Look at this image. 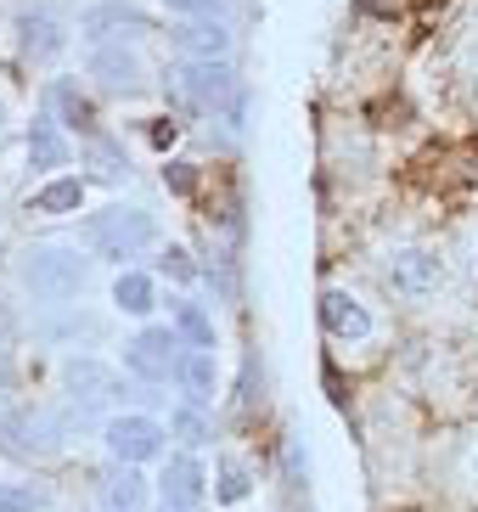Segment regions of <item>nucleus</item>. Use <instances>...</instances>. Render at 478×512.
Returning <instances> with one entry per match:
<instances>
[{
    "label": "nucleus",
    "mask_w": 478,
    "mask_h": 512,
    "mask_svg": "<svg viewBox=\"0 0 478 512\" xmlns=\"http://www.w3.org/2000/svg\"><path fill=\"white\" fill-rule=\"evenodd\" d=\"M23 287L45 304H68L90 287V259H79L68 242H34L23 254Z\"/></svg>",
    "instance_id": "1"
},
{
    "label": "nucleus",
    "mask_w": 478,
    "mask_h": 512,
    "mask_svg": "<svg viewBox=\"0 0 478 512\" xmlns=\"http://www.w3.org/2000/svg\"><path fill=\"white\" fill-rule=\"evenodd\" d=\"M85 242L96 259H113V265H124V259H135L141 248H152L158 242V220H152L147 209H102L85 220Z\"/></svg>",
    "instance_id": "2"
},
{
    "label": "nucleus",
    "mask_w": 478,
    "mask_h": 512,
    "mask_svg": "<svg viewBox=\"0 0 478 512\" xmlns=\"http://www.w3.org/2000/svg\"><path fill=\"white\" fill-rule=\"evenodd\" d=\"M180 91H186V102L203 107V113H231V119H242V96H237V74H231V62H180L175 68Z\"/></svg>",
    "instance_id": "3"
},
{
    "label": "nucleus",
    "mask_w": 478,
    "mask_h": 512,
    "mask_svg": "<svg viewBox=\"0 0 478 512\" xmlns=\"http://www.w3.org/2000/svg\"><path fill=\"white\" fill-rule=\"evenodd\" d=\"M124 366H130L141 383H169L180 372V344H175V327H147L135 332L124 344Z\"/></svg>",
    "instance_id": "4"
},
{
    "label": "nucleus",
    "mask_w": 478,
    "mask_h": 512,
    "mask_svg": "<svg viewBox=\"0 0 478 512\" xmlns=\"http://www.w3.org/2000/svg\"><path fill=\"white\" fill-rule=\"evenodd\" d=\"M107 451H113V462H152V456H164V428L152 417H113L102 428Z\"/></svg>",
    "instance_id": "5"
},
{
    "label": "nucleus",
    "mask_w": 478,
    "mask_h": 512,
    "mask_svg": "<svg viewBox=\"0 0 478 512\" xmlns=\"http://www.w3.org/2000/svg\"><path fill=\"white\" fill-rule=\"evenodd\" d=\"M119 394H124V383L107 372L102 361H68V400L79 406V417H85V411L113 406Z\"/></svg>",
    "instance_id": "6"
},
{
    "label": "nucleus",
    "mask_w": 478,
    "mask_h": 512,
    "mask_svg": "<svg viewBox=\"0 0 478 512\" xmlns=\"http://www.w3.org/2000/svg\"><path fill=\"white\" fill-rule=\"evenodd\" d=\"M90 79L113 96L141 91V62L135 51H124V40H107V46H90Z\"/></svg>",
    "instance_id": "7"
},
{
    "label": "nucleus",
    "mask_w": 478,
    "mask_h": 512,
    "mask_svg": "<svg viewBox=\"0 0 478 512\" xmlns=\"http://www.w3.org/2000/svg\"><path fill=\"white\" fill-rule=\"evenodd\" d=\"M439 276H445V265H439V254H428V248H400V254L389 259V282L405 299H428L439 287Z\"/></svg>",
    "instance_id": "8"
},
{
    "label": "nucleus",
    "mask_w": 478,
    "mask_h": 512,
    "mask_svg": "<svg viewBox=\"0 0 478 512\" xmlns=\"http://www.w3.org/2000/svg\"><path fill=\"white\" fill-rule=\"evenodd\" d=\"M175 51L186 62H225L231 57V29H225V17H192V23H180Z\"/></svg>",
    "instance_id": "9"
},
{
    "label": "nucleus",
    "mask_w": 478,
    "mask_h": 512,
    "mask_svg": "<svg viewBox=\"0 0 478 512\" xmlns=\"http://www.w3.org/2000/svg\"><path fill=\"white\" fill-rule=\"evenodd\" d=\"M0 439L23 456H51L62 434L40 417V411H6V417H0Z\"/></svg>",
    "instance_id": "10"
},
{
    "label": "nucleus",
    "mask_w": 478,
    "mask_h": 512,
    "mask_svg": "<svg viewBox=\"0 0 478 512\" xmlns=\"http://www.w3.org/2000/svg\"><path fill=\"white\" fill-rule=\"evenodd\" d=\"M147 12H135V6H124V0H107V6H90L85 12V34L96 40V46H107V40H130V34H147Z\"/></svg>",
    "instance_id": "11"
},
{
    "label": "nucleus",
    "mask_w": 478,
    "mask_h": 512,
    "mask_svg": "<svg viewBox=\"0 0 478 512\" xmlns=\"http://www.w3.org/2000/svg\"><path fill=\"white\" fill-rule=\"evenodd\" d=\"M158 490H164V507L169 512H192L197 501H203V467H197V456H169L164 479H158Z\"/></svg>",
    "instance_id": "12"
},
{
    "label": "nucleus",
    "mask_w": 478,
    "mask_h": 512,
    "mask_svg": "<svg viewBox=\"0 0 478 512\" xmlns=\"http://www.w3.org/2000/svg\"><path fill=\"white\" fill-rule=\"evenodd\" d=\"M96 496H102L107 512H141L147 507V479H141L130 462H113L102 479H96Z\"/></svg>",
    "instance_id": "13"
},
{
    "label": "nucleus",
    "mask_w": 478,
    "mask_h": 512,
    "mask_svg": "<svg viewBox=\"0 0 478 512\" xmlns=\"http://www.w3.org/2000/svg\"><path fill=\"white\" fill-rule=\"evenodd\" d=\"M321 327H327L332 338H344V344L349 338H372V316L349 299L344 287H327V293H321Z\"/></svg>",
    "instance_id": "14"
},
{
    "label": "nucleus",
    "mask_w": 478,
    "mask_h": 512,
    "mask_svg": "<svg viewBox=\"0 0 478 512\" xmlns=\"http://www.w3.org/2000/svg\"><path fill=\"white\" fill-rule=\"evenodd\" d=\"M85 169H90V181H102V186H119L130 175L124 147L113 136H102V130H90V141H85Z\"/></svg>",
    "instance_id": "15"
},
{
    "label": "nucleus",
    "mask_w": 478,
    "mask_h": 512,
    "mask_svg": "<svg viewBox=\"0 0 478 512\" xmlns=\"http://www.w3.org/2000/svg\"><path fill=\"white\" fill-rule=\"evenodd\" d=\"M17 34H23V51H29L34 62L57 57V51L68 46V34H62V23H57L51 12H29L23 23H17Z\"/></svg>",
    "instance_id": "16"
},
{
    "label": "nucleus",
    "mask_w": 478,
    "mask_h": 512,
    "mask_svg": "<svg viewBox=\"0 0 478 512\" xmlns=\"http://www.w3.org/2000/svg\"><path fill=\"white\" fill-rule=\"evenodd\" d=\"M175 377H180V389H186V400L203 406V400L214 394V355H209V349H186Z\"/></svg>",
    "instance_id": "17"
},
{
    "label": "nucleus",
    "mask_w": 478,
    "mask_h": 512,
    "mask_svg": "<svg viewBox=\"0 0 478 512\" xmlns=\"http://www.w3.org/2000/svg\"><path fill=\"white\" fill-rule=\"evenodd\" d=\"M29 158H34V169H62V164H68V141L57 136V119H34Z\"/></svg>",
    "instance_id": "18"
},
{
    "label": "nucleus",
    "mask_w": 478,
    "mask_h": 512,
    "mask_svg": "<svg viewBox=\"0 0 478 512\" xmlns=\"http://www.w3.org/2000/svg\"><path fill=\"white\" fill-rule=\"evenodd\" d=\"M113 304H119L124 316H152L158 293H152V282H147L141 271H124L119 282H113Z\"/></svg>",
    "instance_id": "19"
},
{
    "label": "nucleus",
    "mask_w": 478,
    "mask_h": 512,
    "mask_svg": "<svg viewBox=\"0 0 478 512\" xmlns=\"http://www.w3.org/2000/svg\"><path fill=\"white\" fill-rule=\"evenodd\" d=\"M175 332L192 349H214V321L203 316V304H192V299H175Z\"/></svg>",
    "instance_id": "20"
},
{
    "label": "nucleus",
    "mask_w": 478,
    "mask_h": 512,
    "mask_svg": "<svg viewBox=\"0 0 478 512\" xmlns=\"http://www.w3.org/2000/svg\"><path fill=\"white\" fill-rule=\"evenodd\" d=\"M85 203V181H51L34 192V214H74Z\"/></svg>",
    "instance_id": "21"
},
{
    "label": "nucleus",
    "mask_w": 478,
    "mask_h": 512,
    "mask_svg": "<svg viewBox=\"0 0 478 512\" xmlns=\"http://www.w3.org/2000/svg\"><path fill=\"white\" fill-rule=\"evenodd\" d=\"M248 490H254V479H248V467L237 462V456H220V473H214V496L220 501H248Z\"/></svg>",
    "instance_id": "22"
},
{
    "label": "nucleus",
    "mask_w": 478,
    "mask_h": 512,
    "mask_svg": "<svg viewBox=\"0 0 478 512\" xmlns=\"http://www.w3.org/2000/svg\"><path fill=\"white\" fill-rule=\"evenodd\" d=\"M51 102L62 107V119L74 124V130H90V124H96V113H90V102L79 96L74 79H57V85H51Z\"/></svg>",
    "instance_id": "23"
},
{
    "label": "nucleus",
    "mask_w": 478,
    "mask_h": 512,
    "mask_svg": "<svg viewBox=\"0 0 478 512\" xmlns=\"http://www.w3.org/2000/svg\"><path fill=\"white\" fill-rule=\"evenodd\" d=\"M169 428H175V439H186V445H203V439H209V422H203L197 406H180L175 417H169Z\"/></svg>",
    "instance_id": "24"
},
{
    "label": "nucleus",
    "mask_w": 478,
    "mask_h": 512,
    "mask_svg": "<svg viewBox=\"0 0 478 512\" xmlns=\"http://www.w3.org/2000/svg\"><path fill=\"white\" fill-rule=\"evenodd\" d=\"M45 496L34 484H0V512H40Z\"/></svg>",
    "instance_id": "25"
},
{
    "label": "nucleus",
    "mask_w": 478,
    "mask_h": 512,
    "mask_svg": "<svg viewBox=\"0 0 478 512\" xmlns=\"http://www.w3.org/2000/svg\"><path fill=\"white\" fill-rule=\"evenodd\" d=\"M169 12H180V17H225V0H169Z\"/></svg>",
    "instance_id": "26"
},
{
    "label": "nucleus",
    "mask_w": 478,
    "mask_h": 512,
    "mask_svg": "<svg viewBox=\"0 0 478 512\" xmlns=\"http://www.w3.org/2000/svg\"><path fill=\"white\" fill-rule=\"evenodd\" d=\"M164 181H169V192L192 197V192H197V169H192V164H169V169H164Z\"/></svg>",
    "instance_id": "27"
},
{
    "label": "nucleus",
    "mask_w": 478,
    "mask_h": 512,
    "mask_svg": "<svg viewBox=\"0 0 478 512\" xmlns=\"http://www.w3.org/2000/svg\"><path fill=\"white\" fill-rule=\"evenodd\" d=\"M164 276H175V282H192V276H197L192 254H186V248H169V254H164Z\"/></svg>",
    "instance_id": "28"
},
{
    "label": "nucleus",
    "mask_w": 478,
    "mask_h": 512,
    "mask_svg": "<svg viewBox=\"0 0 478 512\" xmlns=\"http://www.w3.org/2000/svg\"><path fill=\"white\" fill-rule=\"evenodd\" d=\"M360 12H366V17H400L405 0H360Z\"/></svg>",
    "instance_id": "29"
},
{
    "label": "nucleus",
    "mask_w": 478,
    "mask_h": 512,
    "mask_svg": "<svg viewBox=\"0 0 478 512\" xmlns=\"http://www.w3.org/2000/svg\"><path fill=\"white\" fill-rule=\"evenodd\" d=\"M152 141H158V147H169V141H175V124L158 119V124H152Z\"/></svg>",
    "instance_id": "30"
},
{
    "label": "nucleus",
    "mask_w": 478,
    "mask_h": 512,
    "mask_svg": "<svg viewBox=\"0 0 478 512\" xmlns=\"http://www.w3.org/2000/svg\"><path fill=\"white\" fill-rule=\"evenodd\" d=\"M6 383H12V361H6V349H0V394H6Z\"/></svg>",
    "instance_id": "31"
},
{
    "label": "nucleus",
    "mask_w": 478,
    "mask_h": 512,
    "mask_svg": "<svg viewBox=\"0 0 478 512\" xmlns=\"http://www.w3.org/2000/svg\"><path fill=\"white\" fill-rule=\"evenodd\" d=\"M6 327H12V310H6V304H0V332H6Z\"/></svg>",
    "instance_id": "32"
},
{
    "label": "nucleus",
    "mask_w": 478,
    "mask_h": 512,
    "mask_svg": "<svg viewBox=\"0 0 478 512\" xmlns=\"http://www.w3.org/2000/svg\"><path fill=\"white\" fill-rule=\"evenodd\" d=\"M0 124H6V113H0Z\"/></svg>",
    "instance_id": "33"
}]
</instances>
